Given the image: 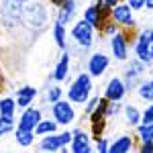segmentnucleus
<instances>
[{
  "label": "nucleus",
  "instance_id": "obj_1",
  "mask_svg": "<svg viewBox=\"0 0 153 153\" xmlns=\"http://www.w3.org/2000/svg\"><path fill=\"white\" fill-rule=\"evenodd\" d=\"M49 14L43 6L41 0H29L25 2L23 8H21V23L29 29H35V31H41L45 25H47Z\"/></svg>",
  "mask_w": 153,
  "mask_h": 153
},
{
  "label": "nucleus",
  "instance_id": "obj_2",
  "mask_svg": "<svg viewBox=\"0 0 153 153\" xmlns=\"http://www.w3.org/2000/svg\"><path fill=\"white\" fill-rule=\"evenodd\" d=\"M92 92V76L90 74H80L74 82H71L70 90H68V100L74 104H84L88 102Z\"/></svg>",
  "mask_w": 153,
  "mask_h": 153
},
{
  "label": "nucleus",
  "instance_id": "obj_3",
  "mask_svg": "<svg viewBox=\"0 0 153 153\" xmlns=\"http://www.w3.org/2000/svg\"><path fill=\"white\" fill-rule=\"evenodd\" d=\"M70 143H71V133L70 131H63L61 135L49 133V135H43V139L39 143V149H41V151H59V149H65Z\"/></svg>",
  "mask_w": 153,
  "mask_h": 153
},
{
  "label": "nucleus",
  "instance_id": "obj_4",
  "mask_svg": "<svg viewBox=\"0 0 153 153\" xmlns=\"http://www.w3.org/2000/svg\"><path fill=\"white\" fill-rule=\"evenodd\" d=\"M71 37L82 49H90L92 41H94V27L90 23H86V21H78L71 29Z\"/></svg>",
  "mask_w": 153,
  "mask_h": 153
},
{
  "label": "nucleus",
  "instance_id": "obj_5",
  "mask_svg": "<svg viewBox=\"0 0 153 153\" xmlns=\"http://www.w3.org/2000/svg\"><path fill=\"white\" fill-rule=\"evenodd\" d=\"M25 2H29V0H4L0 19L6 27H14L16 23H21V8Z\"/></svg>",
  "mask_w": 153,
  "mask_h": 153
},
{
  "label": "nucleus",
  "instance_id": "obj_6",
  "mask_svg": "<svg viewBox=\"0 0 153 153\" xmlns=\"http://www.w3.org/2000/svg\"><path fill=\"white\" fill-rule=\"evenodd\" d=\"M51 112H53V120L57 125H70L71 120L76 118V110H74L71 102L70 100H61V98H59L57 102H53Z\"/></svg>",
  "mask_w": 153,
  "mask_h": 153
},
{
  "label": "nucleus",
  "instance_id": "obj_7",
  "mask_svg": "<svg viewBox=\"0 0 153 153\" xmlns=\"http://www.w3.org/2000/svg\"><path fill=\"white\" fill-rule=\"evenodd\" d=\"M41 120V110L39 108H25V112L19 118V127L21 131H35V127Z\"/></svg>",
  "mask_w": 153,
  "mask_h": 153
},
{
  "label": "nucleus",
  "instance_id": "obj_8",
  "mask_svg": "<svg viewBox=\"0 0 153 153\" xmlns=\"http://www.w3.org/2000/svg\"><path fill=\"white\" fill-rule=\"evenodd\" d=\"M110 49H112V53H114V57L118 61H125L127 55H129V43H127V37L123 35L120 31H117L112 39H110Z\"/></svg>",
  "mask_w": 153,
  "mask_h": 153
},
{
  "label": "nucleus",
  "instance_id": "obj_9",
  "mask_svg": "<svg viewBox=\"0 0 153 153\" xmlns=\"http://www.w3.org/2000/svg\"><path fill=\"white\" fill-rule=\"evenodd\" d=\"M108 63H110V59L106 57L104 53H94L92 57L88 59V74H90L92 78H100L106 71Z\"/></svg>",
  "mask_w": 153,
  "mask_h": 153
},
{
  "label": "nucleus",
  "instance_id": "obj_10",
  "mask_svg": "<svg viewBox=\"0 0 153 153\" xmlns=\"http://www.w3.org/2000/svg\"><path fill=\"white\" fill-rule=\"evenodd\" d=\"M71 151L74 153H90L92 145H90V137L84 133L82 129H76L71 133Z\"/></svg>",
  "mask_w": 153,
  "mask_h": 153
},
{
  "label": "nucleus",
  "instance_id": "obj_11",
  "mask_svg": "<svg viewBox=\"0 0 153 153\" xmlns=\"http://www.w3.org/2000/svg\"><path fill=\"white\" fill-rule=\"evenodd\" d=\"M110 14H112L114 23L123 25V27H133V23H135V19H133V10H131L129 4H117V6L110 10Z\"/></svg>",
  "mask_w": 153,
  "mask_h": 153
},
{
  "label": "nucleus",
  "instance_id": "obj_12",
  "mask_svg": "<svg viewBox=\"0 0 153 153\" xmlns=\"http://www.w3.org/2000/svg\"><path fill=\"white\" fill-rule=\"evenodd\" d=\"M127 94V88H125V82L120 80V78H112V80H108L106 84V90H104V98L108 100H123V96Z\"/></svg>",
  "mask_w": 153,
  "mask_h": 153
},
{
  "label": "nucleus",
  "instance_id": "obj_13",
  "mask_svg": "<svg viewBox=\"0 0 153 153\" xmlns=\"http://www.w3.org/2000/svg\"><path fill=\"white\" fill-rule=\"evenodd\" d=\"M35 96H37V88H33V86H23L16 92V106L19 108H27V106L33 102Z\"/></svg>",
  "mask_w": 153,
  "mask_h": 153
},
{
  "label": "nucleus",
  "instance_id": "obj_14",
  "mask_svg": "<svg viewBox=\"0 0 153 153\" xmlns=\"http://www.w3.org/2000/svg\"><path fill=\"white\" fill-rule=\"evenodd\" d=\"M68 74H70V53L65 51L57 61V68L53 71V78L57 82H63V80H68Z\"/></svg>",
  "mask_w": 153,
  "mask_h": 153
},
{
  "label": "nucleus",
  "instance_id": "obj_15",
  "mask_svg": "<svg viewBox=\"0 0 153 153\" xmlns=\"http://www.w3.org/2000/svg\"><path fill=\"white\" fill-rule=\"evenodd\" d=\"M135 53H137V59H139V61H143L145 65H149V63H151V59H153V45L143 43V41H139V39H137Z\"/></svg>",
  "mask_w": 153,
  "mask_h": 153
},
{
  "label": "nucleus",
  "instance_id": "obj_16",
  "mask_svg": "<svg viewBox=\"0 0 153 153\" xmlns=\"http://www.w3.org/2000/svg\"><path fill=\"white\" fill-rule=\"evenodd\" d=\"M108 151L110 153H129V151H133V139H131L129 135H123V137H118L112 145H108Z\"/></svg>",
  "mask_w": 153,
  "mask_h": 153
},
{
  "label": "nucleus",
  "instance_id": "obj_17",
  "mask_svg": "<svg viewBox=\"0 0 153 153\" xmlns=\"http://www.w3.org/2000/svg\"><path fill=\"white\" fill-rule=\"evenodd\" d=\"M102 16H104V14L96 8V4H94V6H88V8L84 10V21H86V23H90L94 29L102 27Z\"/></svg>",
  "mask_w": 153,
  "mask_h": 153
},
{
  "label": "nucleus",
  "instance_id": "obj_18",
  "mask_svg": "<svg viewBox=\"0 0 153 153\" xmlns=\"http://www.w3.org/2000/svg\"><path fill=\"white\" fill-rule=\"evenodd\" d=\"M14 110H16V102L12 98H2L0 100V117L12 118L14 117Z\"/></svg>",
  "mask_w": 153,
  "mask_h": 153
},
{
  "label": "nucleus",
  "instance_id": "obj_19",
  "mask_svg": "<svg viewBox=\"0 0 153 153\" xmlns=\"http://www.w3.org/2000/svg\"><path fill=\"white\" fill-rule=\"evenodd\" d=\"M14 137H16V143H19V145L29 147L31 143L35 141V131H21V129H16V131H14Z\"/></svg>",
  "mask_w": 153,
  "mask_h": 153
},
{
  "label": "nucleus",
  "instance_id": "obj_20",
  "mask_svg": "<svg viewBox=\"0 0 153 153\" xmlns=\"http://www.w3.org/2000/svg\"><path fill=\"white\" fill-rule=\"evenodd\" d=\"M139 98L147 100V102H153V78L139 84Z\"/></svg>",
  "mask_w": 153,
  "mask_h": 153
},
{
  "label": "nucleus",
  "instance_id": "obj_21",
  "mask_svg": "<svg viewBox=\"0 0 153 153\" xmlns=\"http://www.w3.org/2000/svg\"><path fill=\"white\" fill-rule=\"evenodd\" d=\"M55 131H57L55 120H39V125L35 127V133H39V135H49V133H55Z\"/></svg>",
  "mask_w": 153,
  "mask_h": 153
},
{
  "label": "nucleus",
  "instance_id": "obj_22",
  "mask_svg": "<svg viewBox=\"0 0 153 153\" xmlns=\"http://www.w3.org/2000/svg\"><path fill=\"white\" fill-rule=\"evenodd\" d=\"M53 37H55V43L59 49H65V25L55 23L53 27Z\"/></svg>",
  "mask_w": 153,
  "mask_h": 153
},
{
  "label": "nucleus",
  "instance_id": "obj_23",
  "mask_svg": "<svg viewBox=\"0 0 153 153\" xmlns=\"http://www.w3.org/2000/svg\"><path fill=\"white\" fill-rule=\"evenodd\" d=\"M137 133H139L141 141H153V123L137 125Z\"/></svg>",
  "mask_w": 153,
  "mask_h": 153
},
{
  "label": "nucleus",
  "instance_id": "obj_24",
  "mask_svg": "<svg viewBox=\"0 0 153 153\" xmlns=\"http://www.w3.org/2000/svg\"><path fill=\"white\" fill-rule=\"evenodd\" d=\"M125 117H127V120H129L131 125H139L141 123V114H139V110H137V106H133V104H129V106H125Z\"/></svg>",
  "mask_w": 153,
  "mask_h": 153
},
{
  "label": "nucleus",
  "instance_id": "obj_25",
  "mask_svg": "<svg viewBox=\"0 0 153 153\" xmlns=\"http://www.w3.org/2000/svg\"><path fill=\"white\" fill-rule=\"evenodd\" d=\"M117 4H118V0H98V2H96V8L102 12V14H108Z\"/></svg>",
  "mask_w": 153,
  "mask_h": 153
},
{
  "label": "nucleus",
  "instance_id": "obj_26",
  "mask_svg": "<svg viewBox=\"0 0 153 153\" xmlns=\"http://www.w3.org/2000/svg\"><path fill=\"white\" fill-rule=\"evenodd\" d=\"M12 127H14V120H12V118L0 117V137H2V135H6V133H10Z\"/></svg>",
  "mask_w": 153,
  "mask_h": 153
},
{
  "label": "nucleus",
  "instance_id": "obj_27",
  "mask_svg": "<svg viewBox=\"0 0 153 153\" xmlns=\"http://www.w3.org/2000/svg\"><path fill=\"white\" fill-rule=\"evenodd\" d=\"M61 96H63L61 88H57V86H55V88H51V90L47 92V102H51V104H53V102H57Z\"/></svg>",
  "mask_w": 153,
  "mask_h": 153
},
{
  "label": "nucleus",
  "instance_id": "obj_28",
  "mask_svg": "<svg viewBox=\"0 0 153 153\" xmlns=\"http://www.w3.org/2000/svg\"><path fill=\"white\" fill-rule=\"evenodd\" d=\"M98 100H100L98 96H94V98H90V100H88V104H86V114H88V117H90V114H92V112L96 110V106H98Z\"/></svg>",
  "mask_w": 153,
  "mask_h": 153
},
{
  "label": "nucleus",
  "instance_id": "obj_29",
  "mask_svg": "<svg viewBox=\"0 0 153 153\" xmlns=\"http://www.w3.org/2000/svg\"><path fill=\"white\" fill-rule=\"evenodd\" d=\"M96 151H100V153L108 151V141H106L104 137H98V141H96Z\"/></svg>",
  "mask_w": 153,
  "mask_h": 153
},
{
  "label": "nucleus",
  "instance_id": "obj_30",
  "mask_svg": "<svg viewBox=\"0 0 153 153\" xmlns=\"http://www.w3.org/2000/svg\"><path fill=\"white\" fill-rule=\"evenodd\" d=\"M141 120H143V123H153V104L145 108V112H143Z\"/></svg>",
  "mask_w": 153,
  "mask_h": 153
},
{
  "label": "nucleus",
  "instance_id": "obj_31",
  "mask_svg": "<svg viewBox=\"0 0 153 153\" xmlns=\"http://www.w3.org/2000/svg\"><path fill=\"white\" fill-rule=\"evenodd\" d=\"M127 4L131 6V10H141L145 6V0H127Z\"/></svg>",
  "mask_w": 153,
  "mask_h": 153
},
{
  "label": "nucleus",
  "instance_id": "obj_32",
  "mask_svg": "<svg viewBox=\"0 0 153 153\" xmlns=\"http://www.w3.org/2000/svg\"><path fill=\"white\" fill-rule=\"evenodd\" d=\"M141 153H153V141H143Z\"/></svg>",
  "mask_w": 153,
  "mask_h": 153
},
{
  "label": "nucleus",
  "instance_id": "obj_33",
  "mask_svg": "<svg viewBox=\"0 0 153 153\" xmlns=\"http://www.w3.org/2000/svg\"><path fill=\"white\" fill-rule=\"evenodd\" d=\"M104 31H106V35H110V37H112V35H114V33L118 31V27H117L114 23H108V25H106V29H104Z\"/></svg>",
  "mask_w": 153,
  "mask_h": 153
},
{
  "label": "nucleus",
  "instance_id": "obj_34",
  "mask_svg": "<svg viewBox=\"0 0 153 153\" xmlns=\"http://www.w3.org/2000/svg\"><path fill=\"white\" fill-rule=\"evenodd\" d=\"M145 6H147V10H153V0H145Z\"/></svg>",
  "mask_w": 153,
  "mask_h": 153
},
{
  "label": "nucleus",
  "instance_id": "obj_35",
  "mask_svg": "<svg viewBox=\"0 0 153 153\" xmlns=\"http://www.w3.org/2000/svg\"><path fill=\"white\" fill-rule=\"evenodd\" d=\"M63 2H65V0H51V4H55V6H61Z\"/></svg>",
  "mask_w": 153,
  "mask_h": 153
}]
</instances>
